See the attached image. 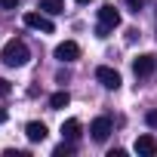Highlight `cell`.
Masks as SVG:
<instances>
[{"instance_id":"obj_6","label":"cell","mask_w":157,"mask_h":157,"mask_svg":"<svg viewBox=\"0 0 157 157\" xmlns=\"http://www.w3.org/2000/svg\"><path fill=\"white\" fill-rule=\"evenodd\" d=\"M90 132H93L96 142H105V139L111 136V117H96V120L90 123Z\"/></svg>"},{"instance_id":"obj_10","label":"cell","mask_w":157,"mask_h":157,"mask_svg":"<svg viewBox=\"0 0 157 157\" xmlns=\"http://www.w3.org/2000/svg\"><path fill=\"white\" fill-rule=\"evenodd\" d=\"M62 139L65 142H77V139H80V120H77V117H71V120L62 123Z\"/></svg>"},{"instance_id":"obj_3","label":"cell","mask_w":157,"mask_h":157,"mask_svg":"<svg viewBox=\"0 0 157 157\" xmlns=\"http://www.w3.org/2000/svg\"><path fill=\"white\" fill-rule=\"evenodd\" d=\"M25 25L28 28H34V31H43V34H52L56 31V25L49 22V16L40 10V13H25Z\"/></svg>"},{"instance_id":"obj_11","label":"cell","mask_w":157,"mask_h":157,"mask_svg":"<svg viewBox=\"0 0 157 157\" xmlns=\"http://www.w3.org/2000/svg\"><path fill=\"white\" fill-rule=\"evenodd\" d=\"M40 10L46 16H59V13H65V0H40Z\"/></svg>"},{"instance_id":"obj_9","label":"cell","mask_w":157,"mask_h":157,"mask_svg":"<svg viewBox=\"0 0 157 157\" xmlns=\"http://www.w3.org/2000/svg\"><path fill=\"white\" fill-rule=\"evenodd\" d=\"M46 123H40V120H31L28 126H25V136H28V142H43L46 139Z\"/></svg>"},{"instance_id":"obj_2","label":"cell","mask_w":157,"mask_h":157,"mask_svg":"<svg viewBox=\"0 0 157 157\" xmlns=\"http://www.w3.org/2000/svg\"><path fill=\"white\" fill-rule=\"evenodd\" d=\"M117 25H120V13H117L111 3H105V6L99 10V28H96V37H108Z\"/></svg>"},{"instance_id":"obj_8","label":"cell","mask_w":157,"mask_h":157,"mask_svg":"<svg viewBox=\"0 0 157 157\" xmlns=\"http://www.w3.org/2000/svg\"><path fill=\"white\" fill-rule=\"evenodd\" d=\"M136 154L154 157V154H157V139H154V136H139V139H136Z\"/></svg>"},{"instance_id":"obj_17","label":"cell","mask_w":157,"mask_h":157,"mask_svg":"<svg viewBox=\"0 0 157 157\" xmlns=\"http://www.w3.org/2000/svg\"><path fill=\"white\" fill-rule=\"evenodd\" d=\"M0 6H3V10H16V6H19V0H0Z\"/></svg>"},{"instance_id":"obj_14","label":"cell","mask_w":157,"mask_h":157,"mask_svg":"<svg viewBox=\"0 0 157 157\" xmlns=\"http://www.w3.org/2000/svg\"><path fill=\"white\" fill-rule=\"evenodd\" d=\"M123 3L129 6V13H142V6H145V0H123Z\"/></svg>"},{"instance_id":"obj_19","label":"cell","mask_w":157,"mask_h":157,"mask_svg":"<svg viewBox=\"0 0 157 157\" xmlns=\"http://www.w3.org/2000/svg\"><path fill=\"white\" fill-rule=\"evenodd\" d=\"M77 3H93V0H77Z\"/></svg>"},{"instance_id":"obj_16","label":"cell","mask_w":157,"mask_h":157,"mask_svg":"<svg viewBox=\"0 0 157 157\" xmlns=\"http://www.w3.org/2000/svg\"><path fill=\"white\" fill-rule=\"evenodd\" d=\"M145 123H148V126H157V111H148V114H145Z\"/></svg>"},{"instance_id":"obj_7","label":"cell","mask_w":157,"mask_h":157,"mask_svg":"<svg viewBox=\"0 0 157 157\" xmlns=\"http://www.w3.org/2000/svg\"><path fill=\"white\" fill-rule=\"evenodd\" d=\"M77 56H80V46H77L74 40H65V43L56 46V59H59V62H74Z\"/></svg>"},{"instance_id":"obj_4","label":"cell","mask_w":157,"mask_h":157,"mask_svg":"<svg viewBox=\"0 0 157 157\" xmlns=\"http://www.w3.org/2000/svg\"><path fill=\"white\" fill-rule=\"evenodd\" d=\"M96 80H99L105 90H117V86H120V74H117L114 68L102 65V68H96Z\"/></svg>"},{"instance_id":"obj_12","label":"cell","mask_w":157,"mask_h":157,"mask_svg":"<svg viewBox=\"0 0 157 157\" xmlns=\"http://www.w3.org/2000/svg\"><path fill=\"white\" fill-rule=\"evenodd\" d=\"M68 102H71V96H68V90H62V93H52V96H49V108H52V111H59V108H65Z\"/></svg>"},{"instance_id":"obj_15","label":"cell","mask_w":157,"mask_h":157,"mask_svg":"<svg viewBox=\"0 0 157 157\" xmlns=\"http://www.w3.org/2000/svg\"><path fill=\"white\" fill-rule=\"evenodd\" d=\"M13 93V86H10V80H3V77H0V96H10Z\"/></svg>"},{"instance_id":"obj_18","label":"cell","mask_w":157,"mask_h":157,"mask_svg":"<svg viewBox=\"0 0 157 157\" xmlns=\"http://www.w3.org/2000/svg\"><path fill=\"white\" fill-rule=\"evenodd\" d=\"M3 120H6V111H3V108H0V123H3Z\"/></svg>"},{"instance_id":"obj_13","label":"cell","mask_w":157,"mask_h":157,"mask_svg":"<svg viewBox=\"0 0 157 157\" xmlns=\"http://www.w3.org/2000/svg\"><path fill=\"white\" fill-rule=\"evenodd\" d=\"M52 154H56V157H71V154H74V148H71V142H62Z\"/></svg>"},{"instance_id":"obj_1","label":"cell","mask_w":157,"mask_h":157,"mask_svg":"<svg viewBox=\"0 0 157 157\" xmlns=\"http://www.w3.org/2000/svg\"><path fill=\"white\" fill-rule=\"evenodd\" d=\"M0 59H3V65H10V68H22V65H28L31 49H28L25 40L13 37V40H6V46H3V52H0Z\"/></svg>"},{"instance_id":"obj_5","label":"cell","mask_w":157,"mask_h":157,"mask_svg":"<svg viewBox=\"0 0 157 157\" xmlns=\"http://www.w3.org/2000/svg\"><path fill=\"white\" fill-rule=\"evenodd\" d=\"M154 68H157V59H154V56H139V59L132 62L136 77H151V74H154Z\"/></svg>"}]
</instances>
